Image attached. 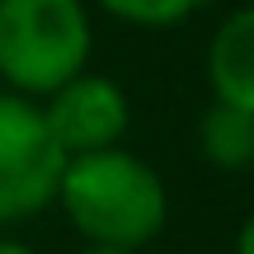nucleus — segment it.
<instances>
[{
    "label": "nucleus",
    "instance_id": "nucleus-1",
    "mask_svg": "<svg viewBox=\"0 0 254 254\" xmlns=\"http://www.w3.org/2000/svg\"><path fill=\"white\" fill-rule=\"evenodd\" d=\"M52 207H62L85 245L146 250L170 221V189L136 151L109 146L66 155Z\"/></svg>",
    "mask_w": 254,
    "mask_h": 254
},
{
    "label": "nucleus",
    "instance_id": "nucleus-2",
    "mask_svg": "<svg viewBox=\"0 0 254 254\" xmlns=\"http://www.w3.org/2000/svg\"><path fill=\"white\" fill-rule=\"evenodd\" d=\"M94 19L85 0H0V90L47 99L90 71Z\"/></svg>",
    "mask_w": 254,
    "mask_h": 254
},
{
    "label": "nucleus",
    "instance_id": "nucleus-3",
    "mask_svg": "<svg viewBox=\"0 0 254 254\" xmlns=\"http://www.w3.org/2000/svg\"><path fill=\"white\" fill-rule=\"evenodd\" d=\"M62 165L66 155L47 132L38 99L0 90V231L52 207Z\"/></svg>",
    "mask_w": 254,
    "mask_h": 254
},
{
    "label": "nucleus",
    "instance_id": "nucleus-4",
    "mask_svg": "<svg viewBox=\"0 0 254 254\" xmlns=\"http://www.w3.org/2000/svg\"><path fill=\"white\" fill-rule=\"evenodd\" d=\"M47 118V132L57 136L62 155H90L123 146L127 127H132V99L113 75L80 71L66 85H57L47 99H38Z\"/></svg>",
    "mask_w": 254,
    "mask_h": 254
},
{
    "label": "nucleus",
    "instance_id": "nucleus-5",
    "mask_svg": "<svg viewBox=\"0 0 254 254\" xmlns=\"http://www.w3.org/2000/svg\"><path fill=\"white\" fill-rule=\"evenodd\" d=\"M202 71H207L212 99L254 113V0L240 5V9H231V14L212 28Z\"/></svg>",
    "mask_w": 254,
    "mask_h": 254
},
{
    "label": "nucleus",
    "instance_id": "nucleus-6",
    "mask_svg": "<svg viewBox=\"0 0 254 254\" xmlns=\"http://www.w3.org/2000/svg\"><path fill=\"white\" fill-rule=\"evenodd\" d=\"M198 151L212 170H226V174L254 170V113L212 99L198 123Z\"/></svg>",
    "mask_w": 254,
    "mask_h": 254
},
{
    "label": "nucleus",
    "instance_id": "nucleus-7",
    "mask_svg": "<svg viewBox=\"0 0 254 254\" xmlns=\"http://www.w3.org/2000/svg\"><path fill=\"white\" fill-rule=\"evenodd\" d=\"M94 5L127 28H174L212 0H94Z\"/></svg>",
    "mask_w": 254,
    "mask_h": 254
},
{
    "label": "nucleus",
    "instance_id": "nucleus-8",
    "mask_svg": "<svg viewBox=\"0 0 254 254\" xmlns=\"http://www.w3.org/2000/svg\"><path fill=\"white\" fill-rule=\"evenodd\" d=\"M236 254H254V212L240 221V231H236Z\"/></svg>",
    "mask_w": 254,
    "mask_h": 254
},
{
    "label": "nucleus",
    "instance_id": "nucleus-9",
    "mask_svg": "<svg viewBox=\"0 0 254 254\" xmlns=\"http://www.w3.org/2000/svg\"><path fill=\"white\" fill-rule=\"evenodd\" d=\"M0 254H38V250H28L24 240H14V236H5V231H0Z\"/></svg>",
    "mask_w": 254,
    "mask_h": 254
},
{
    "label": "nucleus",
    "instance_id": "nucleus-10",
    "mask_svg": "<svg viewBox=\"0 0 254 254\" xmlns=\"http://www.w3.org/2000/svg\"><path fill=\"white\" fill-rule=\"evenodd\" d=\"M75 254H141V250H113V245H85V250H75Z\"/></svg>",
    "mask_w": 254,
    "mask_h": 254
}]
</instances>
